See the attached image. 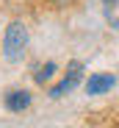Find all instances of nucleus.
Wrapping results in <instances>:
<instances>
[{
    "mask_svg": "<svg viewBox=\"0 0 119 128\" xmlns=\"http://www.w3.org/2000/svg\"><path fill=\"white\" fill-rule=\"evenodd\" d=\"M80 81H83V64H80V61H69L67 75L58 81L55 86H50V92H47V95H50V98H64V95H67V92H72Z\"/></svg>",
    "mask_w": 119,
    "mask_h": 128,
    "instance_id": "2",
    "label": "nucleus"
},
{
    "mask_svg": "<svg viewBox=\"0 0 119 128\" xmlns=\"http://www.w3.org/2000/svg\"><path fill=\"white\" fill-rule=\"evenodd\" d=\"M47 3H50L53 8H69V6L78 3V0H47Z\"/></svg>",
    "mask_w": 119,
    "mask_h": 128,
    "instance_id": "6",
    "label": "nucleus"
},
{
    "mask_svg": "<svg viewBox=\"0 0 119 128\" xmlns=\"http://www.w3.org/2000/svg\"><path fill=\"white\" fill-rule=\"evenodd\" d=\"M55 72H58L55 61H47V64H42V67H39V72L33 75V81H36V84H47V81H50Z\"/></svg>",
    "mask_w": 119,
    "mask_h": 128,
    "instance_id": "5",
    "label": "nucleus"
},
{
    "mask_svg": "<svg viewBox=\"0 0 119 128\" xmlns=\"http://www.w3.org/2000/svg\"><path fill=\"white\" fill-rule=\"evenodd\" d=\"M114 84H116L114 75H105V72L91 75V78L86 81V95H105V92L114 89Z\"/></svg>",
    "mask_w": 119,
    "mask_h": 128,
    "instance_id": "4",
    "label": "nucleus"
},
{
    "mask_svg": "<svg viewBox=\"0 0 119 128\" xmlns=\"http://www.w3.org/2000/svg\"><path fill=\"white\" fill-rule=\"evenodd\" d=\"M25 50H28V25L22 20H14L6 25V34H3V56L8 61H19Z\"/></svg>",
    "mask_w": 119,
    "mask_h": 128,
    "instance_id": "1",
    "label": "nucleus"
},
{
    "mask_svg": "<svg viewBox=\"0 0 119 128\" xmlns=\"http://www.w3.org/2000/svg\"><path fill=\"white\" fill-rule=\"evenodd\" d=\"M116 3H119V0H103V6H105V11H111V8H114Z\"/></svg>",
    "mask_w": 119,
    "mask_h": 128,
    "instance_id": "7",
    "label": "nucleus"
},
{
    "mask_svg": "<svg viewBox=\"0 0 119 128\" xmlns=\"http://www.w3.org/2000/svg\"><path fill=\"white\" fill-rule=\"evenodd\" d=\"M3 103H6V109L8 112H25L28 106L33 103V98H31V92H25V89H11V92H6V98H3Z\"/></svg>",
    "mask_w": 119,
    "mask_h": 128,
    "instance_id": "3",
    "label": "nucleus"
}]
</instances>
